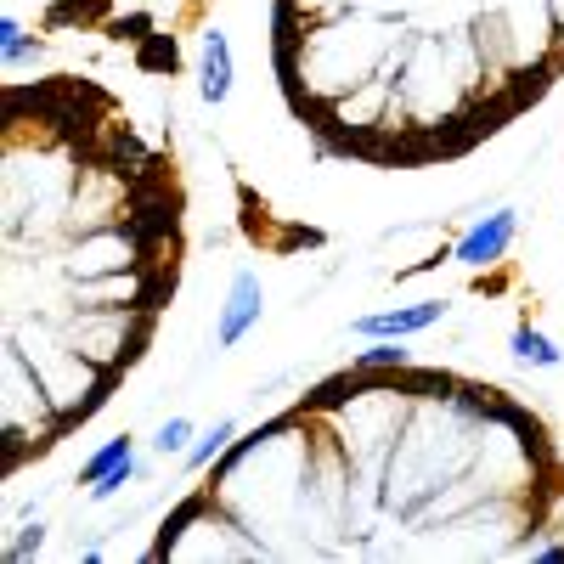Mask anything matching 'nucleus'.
Returning a JSON list of instances; mask_svg holds the SVG:
<instances>
[{"instance_id":"1","label":"nucleus","mask_w":564,"mask_h":564,"mask_svg":"<svg viewBox=\"0 0 564 564\" xmlns=\"http://www.w3.org/2000/svg\"><path fill=\"white\" fill-rule=\"evenodd\" d=\"M260 305H266V294H260V277L254 271H243V277L232 282V299H226V316H220L215 328V345H237L243 333H249V322H260Z\"/></svg>"},{"instance_id":"2","label":"nucleus","mask_w":564,"mask_h":564,"mask_svg":"<svg viewBox=\"0 0 564 564\" xmlns=\"http://www.w3.org/2000/svg\"><path fill=\"white\" fill-rule=\"evenodd\" d=\"M514 232H519L514 209H497V215L480 220V226L457 243V260H463V266H491V260H502V249H508V237Z\"/></svg>"},{"instance_id":"3","label":"nucleus","mask_w":564,"mask_h":564,"mask_svg":"<svg viewBox=\"0 0 564 564\" xmlns=\"http://www.w3.org/2000/svg\"><path fill=\"white\" fill-rule=\"evenodd\" d=\"M440 316H446V305H440V299H423V305H407V311L367 316V322H356V333H367V339H407V333L435 328Z\"/></svg>"},{"instance_id":"4","label":"nucleus","mask_w":564,"mask_h":564,"mask_svg":"<svg viewBox=\"0 0 564 564\" xmlns=\"http://www.w3.org/2000/svg\"><path fill=\"white\" fill-rule=\"evenodd\" d=\"M226 91H232V57H226V40L209 34L204 40V96L209 102H220Z\"/></svg>"},{"instance_id":"5","label":"nucleus","mask_w":564,"mask_h":564,"mask_svg":"<svg viewBox=\"0 0 564 564\" xmlns=\"http://www.w3.org/2000/svg\"><path fill=\"white\" fill-rule=\"evenodd\" d=\"M119 469H130V440H108L102 452L79 469V486H102L108 474H119Z\"/></svg>"},{"instance_id":"6","label":"nucleus","mask_w":564,"mask_h":564,"mask_svg":"<svg viewBox=\"0 0 564 564\" xmlns=\"http://www.w3.org/2000/svg\"><path fill=\"white\" fill-rule=\"evenodd\" d=\"M514 356L519 361H536V367H559V350H553L548 333H536V328H519L514 333Z\"/></svg>"},{"instance_id":"7","label":"nucleus","mask_w":564,"mask_h":564,"mask_svg":"<svg viewBox=\"0 0 564 564\" xmlns=\"http://www.w3.org/2000/svg\"><path fill=\"white\" fill-rule=\"evenodd\" d=\"M232 429H237V423H215V429H209V435H204V440H198V446L187 452V463H192V469H209V463H215V452L226 446V440H232Z\"/></svg>"},{"instance_id":"8","label":"nucleus","mask_w":564,"mask_h":564,"mask_svg":"<svg viewBox=\"0 0 564 564\" xmlns=\"http://www.w3.org/2000/svg\"><path fill=\"white\" fill-rule=\"evenodd\" d=\"M187 440H192V423H187V418H170L164 429H158L153 446H158L164 457H170V452H187Z\"/></svg>"},{"instance_id":"9","label":"nucleus","mask_w":564,"mask_h":564,"mask_svg":"<svg viewBox=\"0 0 564 564\" xmlns=\"http://www.w3.org/2000/svg\"><path fill=\"white\" fill-rule=\"evenodd\" d=\"M401 361H407L401 345H373L367 356H361V367H401Z\"/></svg>"}]
</instances>
